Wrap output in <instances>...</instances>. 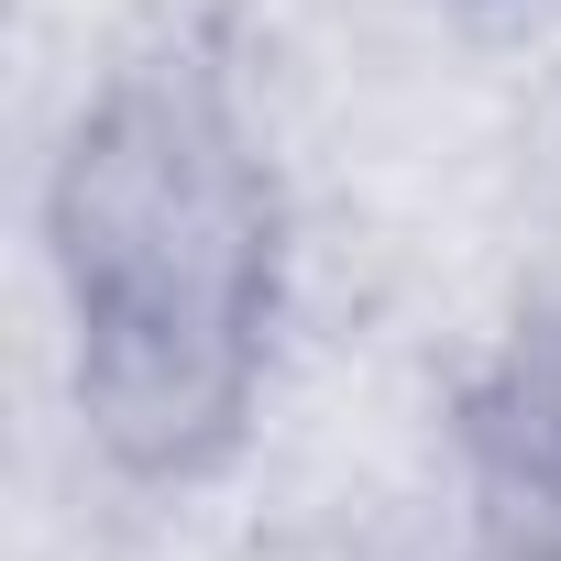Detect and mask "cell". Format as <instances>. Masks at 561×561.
<instances>
[{
	"mask_svg": "<svg viewBox=\"0 0 561 561\" xmlns=\"http://www.w3.org/2000/svg\"><path fill=\"white\" fill-rule=\"evenodd\" d=\"M45 264L89 451L133 484L220 473L275 364L287 198L242 89L198 45L111 67L67 122L45 165Z\"/></svg>",
	"mask_w": 561,
	"mask_h": 561,
	"instance_id": "obj_1",
	"label": "cell"
},
{
	"mask_svg": "<svg viewBox=\"0 0 561 561\" xmlns=\"http://www.w3.org/2000/svg\"><path fill=\"white\" fill-rule=\"evenodd\" d=\"M462 517L484 561H561V298H539L451 397Z\"/></svg>",
	"mask_w": 561,
	"mask_h": 561,
	"instance_id": "obj_2",
	"label": "cell"
}]
</instances>
